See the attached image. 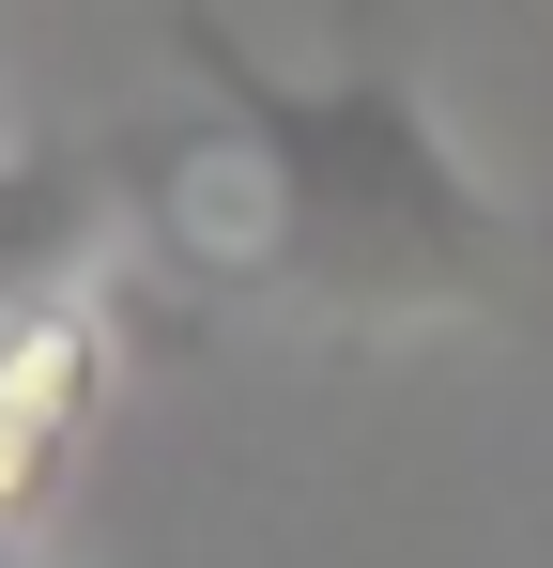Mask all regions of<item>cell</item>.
Masks as SVG:
<instances>
[{"label":"cell","mask_w":553,"mask_h":568,"mask_svg":"<svg viewBox=\"0 0 553 568\" xmlns=\"http://www.w3.org/2000/svg\"><path fill=\"white\" fill-rule=\"evenodd\" d=\"M170 62L200 123L123 154L139 170V262L215 307H276L323 338H415V323H492L523 292V215L476 185L415 62H339L276 78L231 16H170Z\"/></svg>","instance_id":"6da1fadb"},{"label":"cell","mask_w":553,"mask_h":568,"mask_svg":"<svg viewBox=\"0 0 553 568\" xmlns=\"http://www.w3.org/2000/svg\"><path fill=\"white\" fill-rule=\"evenodd\" d=\"M108 384H123V292L108 277L0 307V568H31L92 415H108Z\"/></svg>","instance_id":"7a4b0ae2"}]
</instances>
